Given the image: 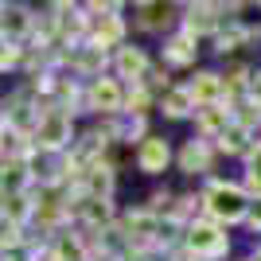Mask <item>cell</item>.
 <instances>
[{
  "mask_svg": "<svg viewBox=\"0 0 261 261\" xmlns=\"http://www.w3.org/2000/svg\"><path fill=\"white\" fill-rule=\"evenodd\" d=\"M203 195V215L222 222V226H238V222H250L253 199L250 191L234 179H207V187L199 191Z\"/></svg>",
  "mask_w": 261,
  "mask_h": 261,
  "instance_id": "6da1fadb",
  "label": "cell"
},
{
  "mask_svg": "<svg viewBox=\"0 0 261 261\" xmlns=\"http://www.w3.org/2000/svg\"><path fill=\"white\" fill-rule=\"evenodd\" d=\"M184 250L191 253L195 261H226L230 253V234L222 222H215V218H195V222H187L184 230Z\"/></svg>",
  "mask_w": 261,
  "mask_h": 261,
  "instance_id": "7a4b0ae2",
  "label": "cell"
},
{
  "mask_svg": "<svg viewBox=\"0 0 261 261\" xmlns=\"http://www.w3.org/2000/svg\"><path fill=\"white\" fill-rule=\"evenodd\" d=\"M74 117L66 113V109H47L39 125L32 133V148L35 152H51V156H63L70 152V144H74Z\"/></svg>",
  "mask_w": 261,
  "mask_h": 261,
  "instance_id": "3957f363",
  "label": "cell"
},
{
  "mask_svg": "<svg viewBox=\"0 0 261 261\" xmlns=\"http://www.w3.org/2000/svg\"><path fill=\"white\" fill-rule=\"evenodd\" d=\"M234 20V4H184V20L179 32H187L191 39H215L226 23Z\"/></svg>",
  "mask_w": 261,
  "mask_h": 261,
  "instance_id": "277c9868",
  "label": "cell"
},
{
  "mask_svg": "<svg viewBox=\"0 0 261 261\" xmlns=\"http://www.w3.org/2000/svg\"><path fill=\"white\" fill-rule=\"evenodd\" d=\"M125 98H129V86L117 74H101V78L86 82V109L94 117H121L125 113Z\"/></svg>",
  "mask_w": 261,
  "mask_h": 261,
  "instance_id": "5b68a950",
  "label": "cell"
},
{
  "mask_svg": "<svg viewBox=\"0 0 261 261\" xmlns=\"http://www.w3.org/2000/svg\"><path fill=\"white\" fill-rule=\"evenodd\" d=\"M184 8H175V4H164V0H141V4H133V23L141 28V32H152V35H172V28L184 16Z\"/></svg>",
  "mask_w": 261,
  "mask_h": 261,
  "instance_id": "8992f818",
  "label": "cell"
},
{
  "mask_svg": "<svg viewBox=\"0 0 261 261\" xmlns=\"http://www.w3.org/2000/svg\"><path fill=\"white\" fill-rule=\"evenodd\" d=\"M215 141H203V137H191V141L179 144V152H175V168L184 175H211V168H215Z\"/></svg>",
  "mask_w": 261,
  "mask_h": 261,
  "instance_id": "52a82bcc",
  "label": "cell"
},
{
  "mask_svg": "<svg viewBox=\"0 0 261 261\" xmlns=\"http://www.w3.org/2000/svg\"><path fill=\"white\" fill-rule=\"evenodd\" d=\"M137 172L141 175H164L168 168L175 164V152H172V144H168V137H144L141 144H137Z\"/></svg>",
  "mask_w": 261,
  "mask_h": 261,
  "instance_id": "ba28073f",
  "label": "cell"
},
{
  "mask_svg": "<svg viewBox=\"0 0 261 261\" xmlns=\"http://www.w3.org/2000/svg\"><path fill=\"white\" fill-rule=\"evenodd\" d=\"M113 74L125 82V86H141L144 78L152 74V59H148V51L137 43H125L117 55H113Z\"/></svg>",
  "mask_w": 261,
  "mask_h": 261,
  "instance_id": "9c48e42d",
  "label": "cell"
},
{
  "mask_svg": "<svg viewBox=\"0 0 261 261\" xmlns=\"http://www.w3.org/2000/svg\"><path fill=\"white\" fill-rule=\"evenodd\" d=\"M125 35H129V23H125V16H121V12H109V16H98V20H94V28H90V39H86V43L101 47L106 55H117L121 47L129 43Z\"/></svg>",
  "mask_w": 261,
  "mask_h": 261,
  "instance_id": "30bf717a",
  "label": "cell"
},
{
  "mask_svg": "<svg viewBox=\"0 0 261 261\" xmlns=\"http://www.w3.org/2000/svg\"><path fill=\"white\" fill-rule=\"evenodd\" d=\"M4 20H0V28H4V43H28L35 35V16L28 4H4V12H0Z\"/></svg>",
  "mask_w": 261,
  "mask_h": 261,
  "instance_id": "8fae6325",
  "label": "cell"
},
{
  "mask_svg": "<svg viewBox=\"0 0 261 261\" xmlns=\"http://www.w3.org/2000/svg\"><path fill=\"white\" fill-rule=\"evenodd\" d=\"M230 125H234V106H226V101L203 106L195 113V137H203V141H218Z\"/></svg>",
  "mask_w": 261,
  "mask_h": 261,
  "instance_id": "7c38bea8",
  "label": "cell"
},
{
  "mask_svg": "<svg viewBox=\"0 0 261 261\" xmlns=\"http://www.w3.org/2000/svg\"><path fill=\"white\" fill-rule=\"evenodd\" d=\"M113 187H117V168L106 160H98L94 168H86L82 172V179H78V191L90 199H113Z\"/></svg>",
  "mask_w": 261,
  "mask_h": 261,
  "instance_id": "4fadbf2b",
  "label": "cell"
},
{
  "mask_svg": "<svg viewBox=\"0 0 261 261\" xmlns=\"http://www.w3.org/2000/svg\"><path fill=\"white\" fill-rule=\"evenodd\" d=\"M164 66H172V70H187V66H195L199 59V39H191L187 32H172L164 39Z\"/></svg>",
  "mask_w": 261,
  "mask_h": 261,
  "instance_id": "5bb4252c",
  "label": "cell"
},
{
  "mask_svg": "<svg viewBox=\"0 0 261 261\" xmlns=\"http://www.w3.org/2000/svg\"><path fill=\"white\" fill-rule=\"evenodd\" d=\"M187 90H191V98H195V106H218V101H226V90H222V74L218 70H195V74L184 82Z\"/></svg>",
  "mask_w": 261,
  "mask_h": 261,
  "instance_id": "9a60e30c",
  "label": "cell"
},
{
  "mask_svg": "<svg viewBox=\"0 0 261 261\" xmlns=\"http://www.w3.org/2000/svg\"><path fill=\"white\" fill-rule=\"evenodd\" d=\"M160 113L172 117V121H184V117H195L199 106H195V98H191V90H187L184 82H175V86H168L160 94Z\"/></svg>",
  "mask_w": 261,
  "mask_h": 261,
  "instance_id": "2e32d148",
  "label": "cell"
},
{
  "mask_svg": "<svg viewBox=\"0 0 261 261\" xmlns=\"http://www.w3.org/2000/svg\"><path fill=\"white\" fill-rule=\"evenodd\" d=\"M253 144H257V137L234 121V125H230V129L215 141V148H218V156H242V160H246V156L253 152Z\"/></svg>",
  "mask_w": 261,
  "mask_h": 261,
  "instance_id": "e0dca14e",
  "label": "cell"
},
{
  "mask_svg": "<svg viewBox=\"0 0 261 261\" xmlns=\"http://www.w3.org/2000/svg\"><path fill=\"white\" fill-rule=\"evenodd\" d=\"M4 222L12 226H32L35 222V195L32 191H23V195H4Z\"/></svg>",
  "mask_w": 261,
  "mask_h": 261,
  "instance_id": "ac0fdd59",
  "label": "cell"
},
{
  "mask_svg": "<svg viewBox=\"0 0 261 261\" xmlns=\"http://www.w3.org/2000/svg\"><path fill=\"white\" fill-rule=\"evenodd\" d=\"M250 43H253V35L246 32V28H238L234 20H230L226 28H222V32L215 35V51L222 55V59H226V55H238L242 47H250Z\"/></svg>",
  "mask_w": 261,
  "mask_h": 261,
  "instance_id": "d6986e66",
  "label": "cell"
},
{
  "mask_svg": "<svg viewBox=\"0 0 261 261\" xmlns=\"http://www.w3.org/2000/svg\"><path fill=\"white\" fill-rule=\"evenodd\" d=\"M152 109H160V98H156L152 90L129 86V98H125V117H141V121H148V113H152Z\"/></svg>",
  "mask_w": 261,
  "mask_h": 261,
  "instance_id": "ffe728a7",
  "label": "cell"
},
{
  "mask_svg": "<svg viewBox=\"0 0 261 261\" xmlns=\"http://www.w3.org/2000/svg\"><path fill=\"white\" fill-rule=\"evenodd\" d=\"M242 187L250 191V199H261V141L253 144V152L246 156V168H242Z\"/></svg>",
  "mask_w": 261,
  "mask_h": 261,
  "instance_id": "44dd1931",
  "label": "cell"
},
{
  "mask_svg": "<svg viewBox=\"0 0 261 261\" xmlns=\"http://www.w3.org/2000/svg\"><path fill=\"white\" fill-rule=\"evenodd\" d=\"M234 121H238L242 129H250L253 137H257V133H261V106H257L253 98L238 101V106H234Z\"/></svg>",
  "mask_w": 261,
  "mask_h": 261,
  "instance_id": "7402d4cb",
  "label": "cell"
},
{
  "mask_svg": "<svg viewBox=\"0 0 261 261\" xmlns=\"http://www.w3.org/2000/svg\"><path fill=\"white\" fill-rule=\"evenodd\" d=\"M234 23L257 39L261 35V4H234Z\"/></svg>",
  "mask_w": 261,
  "mask_h": 261,
  "instance_id": "603a6c76",
  "label": "cell"
},
{
  "mask_svg": "<svg viewBox=\"0 0 261 261\" xmlns=\"http://www.w3.org/2000/svg\"><path fill=\"white\" fill-rule=\"evenodd\" d=\"M246 226H250L253 234H261V199L253 203V211H250V222H246Z\"/></svg>",
  "mask_w": 261,
  "mask_h": 261,
  "instance_id": "cb8c5ba5",
  "label": "cell"
},
{
  "mask_svg": "<svg viewBox=\"0 0 261 261\" xmlns=\"http://www.w3.org/2000/svg\"><path fill=\"white\" fill-rule=\"evenodd\" d=\"M250 98H253V101L261 106V66L253 70V82H250Z\"/></svg>",
  "mask_w": 261,
  "mask_h": 261,
  "instance_id": "d4e9b609",
  "label": "cell"
},
{
  "mask_svg": "<svg viewBox=\"0 0 261 261\" xmlns=\"http://www.w3.org/2000/svg\"><path fill=\"white\" fill-rule=\"evenodd\" d=\"M250 261H261V246H253V253H250Z\"/></svg>",
  "mask_w": 261,
  "mask_h": 261,
  "instance_id": "484cf974",
  "label": "cell"
},
{
  "mask_svg": "<svg viewBox=\"0 0 261 261\" xmlns=\"http://www.w3.org/2000/svg\"><path fill=\"white\" fill-rule=\"evenodd\" d=\"M238 261H250V257H238Z\"/></svg>",
  "mask_w": 261,
  "mask_h": 261,
  "instance_id": "4316f807",
  "label": "cell"
}]
</instances>
